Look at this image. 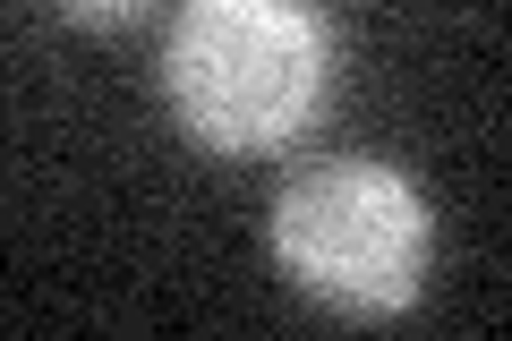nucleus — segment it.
<instances>
[{"mask_svg":"<svg viewBox=\"0 0 512 341\" xmlns=\"http://www.w3.org/2000/svg\"><path fill=\"white\" fill-rule=\"evenodd\" d=\"M69 26H86V35H120V26H137V18H154L163 0H52Z\"/></svg>","mask_w":512,"mask_h":341,"instance_id":"7ed1b4c3","label":"nucleus"},{"mask_svg":"<svg viewBox=\"0 0 512 341\" xmlns=\"http://www.w3.org/2000/svg\"><path fill=\"white\" fill-rule=\"evenodd\" d=\"M154 77L197 154L274 162L325 128L342 94V35L316 0H180Z\"/></svg>","mask_w":512,"mask_h":341,"instance_id":"f257e3e1","label":"nucleus"},{"mask_svg":"<svg viewBox=\"0 0 512 341\" xmlns=\"http://www.w3.org/2000/svg\"><path fill=\"white\" fill-rule=\"evenodd\" d=\"M265 256L308 307L342 324H393L427 299L436 205L384 154H316L265 205Z\"/></svg>","mask_w":512,"mask_h":341,"instance_id":"f03ea898","label":"nucleus"}]
</instances>
